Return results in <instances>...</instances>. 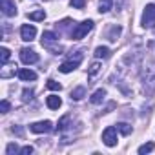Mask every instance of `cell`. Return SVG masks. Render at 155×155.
Here are the masks:
<instances>
[{
  "label": "cell",
  "instance_id": "obj_1",
  "mask_svg": "<svg viewBox=\"0 0 155 155\" xmlns=\"http://www.w3.org/2000/svg\"><path fill=\"white\" fill-rule=\"evenodd\" d=\"M140 81H142V91L146 95H151L155 91V60H150L142 71H140Z\"/></svg>",
  "mask_w": 155,
  "mask_h": 155
},
{
  "label": "cell",
  "instance_id": "obj_2",
  "mask_svg": "<svg viewBox=\"0 0 155 155\" xmlns=\"http://www.w3.org/2000/svg\"><path fill=\"white\" fill-rule=\"evenodd\" d=\"M91 29H93V22H91V20H84V22H81V24H77V28L71 31V38H73V40H81V38H84Z\"/></svg>",
  "mask_w": 155,
  "mask_h": 155
},
{
  "label": "cell",
  "instance_id": "obj_3",
  "mask_svg": "<svg viewBox=\"0 0 155 155\" xmlns=\"http://www.w3.org/2000/svg\"><path fill=\"white\" fill-rule=\"evenodd\" d=\"M117 128L115 126H108L104 131H102V142L106 144V146H110V148H113V146H117Z\"/></svg>",
  "mask_w": 155,
  "mask_h": 155
},
{
  "label": "cell",
  "instance_id": "obj_4",
  "mask_svg": "<svg viewBox=\"0 0 155 155\" xmlns=\"http://www.w3.org/2000/svg\"><path fill=\"white\" fill-rule=\"evenodd\" d=\"M155 22V4H146L144 11H142V28H150L151 24Z\"/></svg>",
  "mask_w": 155,
  "mask_h": 155
},
{
  "label": "cell",
  "instance_id": "obj_5",
  "mask_svg": "<svg viewBox=\"0 0 155 155\" xmlns=\"http://www.w3.org/2000/svg\"><path fill=\"white\" fill-rule=\"evenodd\" d=\"M20 60L24 62V64H35V62H38V53L35 51V49H31V48H22L20 49Z\"/></svg>",
  "mask_w": 155,
  "mask_h": 155
},
{
  "label": "cell",
  "instance_id": "obj_6",
  "mask_svg": "<svg viewBox=\"0 0 155 155\" xmlns=\"http://www.w3.org/2000/svg\"><path fill=\"white\" fill-rule=\"evenodd\" d=\"M35 37H37V28H35V26L24 24V26L20 28V38H22L24 42H31V40H35Z\"/></svg>",
  "mask_w": 155,
  "mask_h": 155
},
{
  "label": "cell",
  "instance_id": "obj_7",
  "mask_svg": "<svg viewBox=\"0 0 155 155\" xmlns=\"http://www.w3.org/2000/svg\"><path fill=\"white\" fill-rule=\"evenodd\" d=\"M29 130L33 133H49L53 130V124H51V120H38V122H33L29 126Z\"/></svg>",
  "mask_w": 155,
  "mask_h": 155
},
{
  "label": "cell",
  "instance_id": "obj_8",
  "mask_svg": "<svg viewBox=\"0 0 155 155\" xmlns=\"http://www.w3.org/2000/svg\"><path fill=\"white\" fill-rule=\"evenodd\" d=\"M0 6H2V13L6 17H17V4H15V0H0Z\"/></svg>",
  "mask_w": 155,
  "mask_h": 155
},
{
  "label": "cell",
  "instance_id": "obj_9",
  "mask_svg": "<svg viewBox=\"0 0 155 155\" xmlns=\"http://www.w3.org/2000/svg\"><path fill=\"white\" fill-rule=\"evenodd\" d=\"M57 40H58V37H57L53 31H44V33H42V46L48 48L49 51L53 49V44H55Z\"/></svg>",
  "mask_w": 155,
  "mask_h": 155
},
{
  "label": "cell",
  "instance_id": "obj_10",
  "mask_svg": "<svg viewBox=\"0 0 155 155\" xmlns=\"http://www.w3.org/2000/svg\"><path fill=\"white\" fill-rule=\"evenodd\" d=\"M79 64H81V60L69 58V60H66V62H62V64L58 66V71H60V73H71V71H75L77 68H79Z\"/></svg>",
  "mask_w": 155,
  "mask_h": 155
},
{
  "label": "cell",
  "instance_id": "obj_11",
  "mask_svg": "<svg viewBox=\"0 0 155 155\" xmlns=\"http://www.w3.org/2000/svg\"><path fill=\"white\" fill-rule=\"evenodd\" d=\"M18 79L20 81H24V82H29V81H37V73L35 71H31V69H28V68H22V69H18Z\"/></svg>",
  "mask_w": 155,
  "mask_h": 155
},
{
  "label": "cell",
  "instance_id": "obj_12",
  "mask_svg": "<svg viewBox=\"0 0 155 155\" xmlns=\"http://www.w3.org/2000/svg\"><path fill=\"white\" fill-rule=\"evenodd\" d=\"M104 99H106V90H104V88H99V90L90 97V102H91V104H102Z\"/></svg>",
  "mask_w": 155,
  "mask_h": 155
},
{
  "label": "cell",
  "instance_id": "obj_13",
  "mask_svg": "<svg viewBox=\"0 0 155 155\" xmlns=\"http://www.w3.org/2000/svg\"><path fill=\"white\" fill-rule=\"evenodd\" d=\"M46 104H48L49 110H58V108L62 106V99H60L58 95H49V97L46 99Z\"/></svg>",
  "mask_w": 155,
  "mask_h": 155
},
{
  "label": "cell",
  "instance_id": "obj_14",
  "mask_svg": "<svg viewBox=\"0 0 155 155\" xmlns=\"http://www.w3.org/2000/svg\"><path fill=\"white\" fill-rule=\"evenodd\" d=\"M86 97V88L84 86H77L75 90H71V101H81Z\"/></svg>",
  "mask_w": 155,
  "mask_h": 155
},
{
  "label": "cell",
  "instance_id": "obj_15",
  "mask_svg": "<svg viewBox=\"0 0 155 155\" xmlns=\"http://www.w3.org/2000/svg\"><path fill=\"white\" fill-rule=\"evenodd\" d=\"M93 55H95L97 58H108V57L111 55V51H110V48H106V46H99Z\"/></svg>",
  "mask_w": 155,
  "mask_h": 155
},
{
  "label": "cell",
  "instance_id": "obj_16",
  "mask_svg": "<svg viewBox=\"0 0 155 155\" xmlns=\"http://www.w3.org/2000/svg\"><path fill=\"white\" fill-rule=\"evenodd\" d=\"M28 17H29V20L40 22V20H44V18H46V11H44V9H37V11H31Z\"/></svg>",
  "mask_w": 155,
  "mask_h": 155
},
{
  "label": "cell",
  "instance_id": "obj_17",
  "mask_svg": "<svg viewBox=\"0 0 155 155\" xmlns=\"http://www.w3.org/2000/svg\"><path fill=\"white\" fill-rule=\"evenodd\" d=\"M113 8V0H99V11L101 13H108Z\"/></svg>",
  "mask_w": 155,
  "mask_h": 155
},
{
  "label": "cell",
  "instance_id": "obj_18",
  "mask_svg": "<svg viewBox=\"0 0 155 155\" xmlns=\"http://www.w3.org/2000/svg\"><path fill=\"white\" fill-rule=\"evenodd\" d=\"M120 31H122V28H120V26H113V28L110 29V33H108V38H110L111 42H117V38H119V35H120Z\"/></svg>",
  "mask_w": 155,
  "mask_h": 155
},
{
  "label": "cell",
  "instance_id": "obj_19",
  "mask_svg": "<svg viewBox=\"0 0 155 155\" xmlns=\"http://www.w3.org/2000/svg\"><path fill=\"white\" fill-rule=\"evenodd\" d=\"M101 68H102V64H101V62H93V64H90V68H88V75H90V77L99 75Z\"/></svg>",
  "mask_w": 155,
  "mask_h": 155
},
{
  "label": "cell",
  "instance_id": "obj_20",
  "mask_svg": "<svg viewBox=\"0 0 155 155\" xmlns=\"http://www.w3.org/2000/svg\"><path fill=\"white\" fill-rule=\"evenodd\" d=\"M9 57H11V51H9L8 48H2V49H0V62H2V66L8 64Z\"/></svg>",
  "mask_w": 155,
  "mask_h": 155
},
{
  "label": "cell",
  "instance_id": "obj_21",
  "mask_svg": "<svg viewBox=\"0 0 155 155\" xmlns=\"http://www.w3.org/2000/svg\"><path fill=\"white\" fill-rule=\"evenodd\" d=\"M117 130H119L122 135H130V133L133 131V130H131V126H130V124H126V122H119V124H117Z\"/></svg>",
  "mask_w": 155,
  "mask_h": 155
},
{
  "label": "cell",
  "instance_id": "obj_22",
  "mask_svg": "<svg viewBox=\"0 0 155 155\" xmlns=\"http://www.w3.org/2000/svg\"><path fill=\"white\" fill-rule=\"evenodd\" d=\"M153 148H155V144L153 142H146V144H142V146H139V153L140 155H144V153H150V151H153Z\"/></svg>",
  "mask_w": 155,
  "mask_h": 155
},
{
  "label": "cell",
  "instance_id": "obj_23",
  "mask_svg": "<svg viewBox=\"0 0 155 155\" xmlns=\"http://www.w3.org/2000/svg\"><path fill=\"white\" fill-rule=\"evenodd\" d=\"M68 122H69V115H64V117L58 120V126H57V130H58V131H64V130L68 128Z\"/></svg>",
  "mask_w": 155,
  "mask_h": 155
},
{
  "label": "cell",
  "instance_id": "obj_24",
  "mask_svg": "<svg viewBox=\"0 0 155 155\" xmlns=\"http://www.w3.org/2000/svg\"><path fill=\"white\" fill-rule=\"evenodd\" d=\"M48 90H51V91H60L62 90V86H60V82H57V81H48Z\"/></svg>",
  "mask_w": 155,
  "mask_h": 155
},
{
  "label": "cell",
  "instance_id": "obj_25",
  "mask_svg": "<svg viewBox=\"0 0 155 155\" xmlns=\"http://www.w3.org/2000/svg\"><path fill=\"white\" fill-rule=\"evenodd\" d=\"M6 153H8V155H13V153H20V150H18L17 142H11V144H8V148H6Z\"/></svg>",
  "mask_w": 155,
  "mask_h": 155
},
{
  "label": "cell",
  "instance_id": "obj_26",
  "mask_svg": "<svg viewBox=\"0 0 155 155\" xmlns=\"http://www.w3.org/2000/svg\"><path fill=\"white\" fill-rule=\"evenodd\" d=\"M31 99H33V90H28V88H26V90L22 91V101H24V102H29Z\"/></svg>",
  "mask_w": 155,
  "mask_h": 155
},
{
  "label": "cell",
  "instance_id": "obj_27",
  "mask_svg": "<svg viewBox=\"0 0 155 155\" xmlns=\"http://www.w3.org/2000/svg\"><path fill=\"white\" fill-rule=\"evenodd\" d=\"M75 9H82L84 8V4H86V0H71V2H69Z\"/></svg>",
  "mask_w": 155,
  "mask_h": 155
},
{
  "label": "cell",
  "instance_id": "obj_28",
  "mask_svg": "<svg viewBox=\"0 0 155 155\" xmlns=\"http://www.w3.org/2000/svg\"><path fill=\"white\" fill-rule=\"evenodd\" d=\"M9 108H11V104H9V101H2V102H0V111H2V113H8L9 111Z\"/></svg>",
  "mask_w": 155,
  "mask_h": 155
},
{
  "label": "cell",
  "instance_id": "obj_29",
  "mask_svg": "<svg viewBox=\"0 0 155 155\" xmlns=\"http://www.w3.org/2000/svg\"><path fill=\"white\" fill-rule=\"evenodd\" d=\"M33 153V146H24V148H20V155H31Z\"/></svg>",
  "mask_w": 155,
  "mask_h": 155
},
{
  "label": "cell",
  "instance_id": "obj_30",
  "mask_svg": "<svg viewBox=\"0 0 155 155\" xmlns=\"http://www.w3.org/2000/svg\"><path fill=\"white\" fill-rule=\"evenodd\" d=\"M11 131H13V133H17V135H22V128H13Z\"/></svg>",
  "mask_w": 155,
  "mask_h": 155
}]
</instances>
